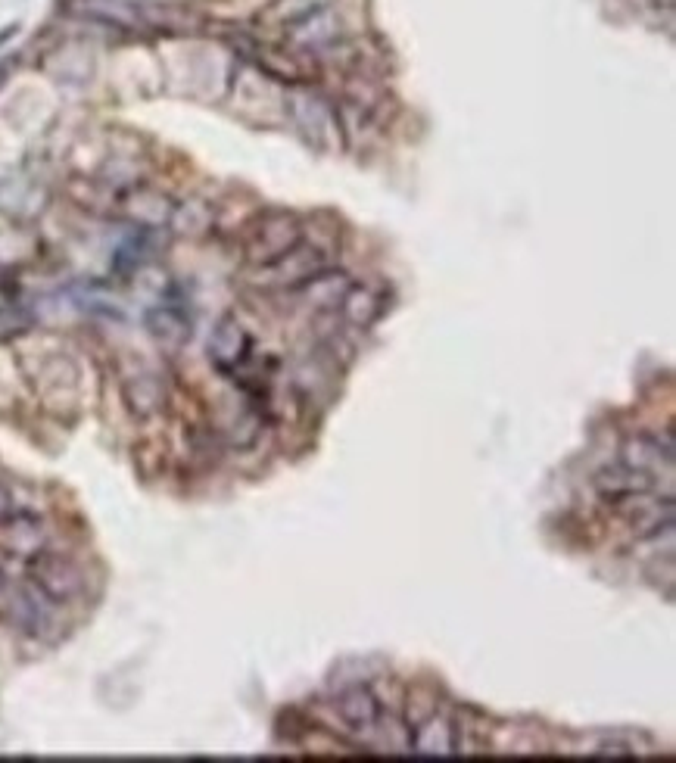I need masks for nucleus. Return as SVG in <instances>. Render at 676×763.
<instances>
[{
  "label": "nucleus",
  "instance_id": "f257e3e1",
  "mask_svg": "<svg viewBox=\"0 0 676 763\" xmlns=\"http://www.w3.org/2000/svg\"><path fill=\"white\" fill-rule=\"evenodd\" d=\"M32 574H35V583L50 595L57 598V602H63V598L75 595L81 580H78V570L57 558V555H38L35 552V561H32Z\"/></svg>",
  "mask_w": 676,
  "mask_h": 763
},
{
  "label": "nucleus",
  "instance_id": "f03ea898",
  "mask_svg": "<svg viewBox=\"0 0 676 763\" xmlns=\"http://www.w3.org/2000/svg\"><path fill=\"white\" fill-rule=\"evenodd\" d=\"M247 349H250V337L240 331V324L234 321H222V327L215 331L209 352H212V362L219 365L222 371L237 368L243 359H247Z\"/></svg>",
  "mask_w": 676,
  "mask_h": 763
},
{
  "label": "nucleus",
  "instance_id": "7ed1b4c3",
  "mask_svg": "<svg viewBox=\"0 0 676 763\" xmlns=\"http://www.w3.org/2000/svg\"><path fill=\"white\" fill-rule=\"evenodd\" d=\"M340 717L353 726V729H368L377 720V701L368 689H349L340 701H337Z\"/></svg>",
  "mask_w": 676,
  "mask_h": 763
},
{
  "label": "nucleus",
  "instance_id": "20e7f679",
  "mask_svg": "<svg viewBox=\"0 0 676 763\" xmlns=\"http://www.w3.org/2000/svg\"><path fill=\"white\" fill-rule=\"evenodd\" d=\"M455 748V735H452V726L446 720H427L424 726L415 729V751L418 754H427V757H443V754H452Z\"/></svg>",
  "mask_w": 676,
  "mask_h": 763
}]
</instances>
